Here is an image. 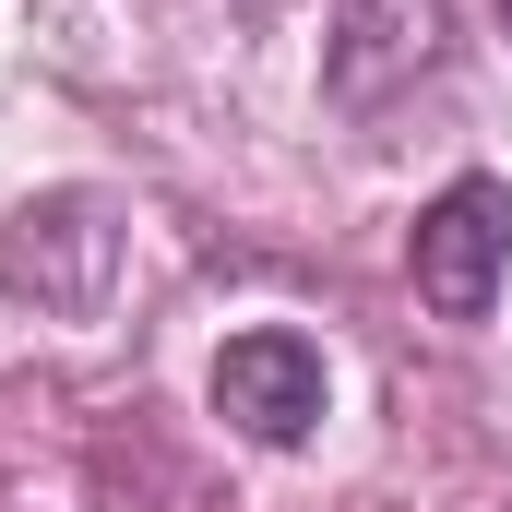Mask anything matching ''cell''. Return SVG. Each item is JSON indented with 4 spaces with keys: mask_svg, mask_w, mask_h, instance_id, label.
Segmentation results:
<instances>
[{
    "mask_svg": "<svg viewBox=\"0 0 512 512\" xmlns=\"http://www.w3.org/2000/svg\"><path fill=\"white\" fill-rule=\"evenodd\" d=\"M120 262H131V239H120V203L108 191H48V203H24L0 227V286L36 298V310H60V322L108 310Z\"/></svg>",
    "mask_w": 512,
    "mask_h": 512,
    "instance_id": "1",
    "label": "cell"
},
{
    "mask_svg": "<svg viewBox=\"0 0 512 512\" xmlns=\"http://www.w3.org/2000/svg\"><path fill=\"white\" fill-rule=\"evenodd\" d=\"M322 405H334V370H322V346L310 334H227L215 346V417L262 441V453H298L310 429H322Z\"/></svg>",
    "mask_w": 512,
    "mask_h": 512,
    "instance_id": "3",
    "label": "cell"
},
{
    "mask_svg": "<svg viewBox=\"0 0 512 512\" xmlns=\"http://www.w3.org/2000/svg\"><path fill=\"white\" fill-rule=\"evenodd\" d=\"M429 48H441V0H334V36H322V84H334L346 108H370L382 84L429 72Z\"/></svg>",
    "mask_w": 512,
    "mask_h": 512,
    "instance_id": "4",
    "label": "cell"
},
{
    "mask_svg": "<svg viewBox=\"0 0 512 512\" xmlns=\"http://www.w3.org/2000/svg\"><path fill=\"white\" fill-rule=\"evenodd\" d=\"M405 274H417V298H429L441 322H489V298H501V274H512V191L501 179H453V191L417 215Z\"/></svg>",
    "mask_w": 512,
    "mask_h": 512,
    "instance_id": "2",
    "label": "cell"
},
{
    "mask_svg": "<svg viewBox=\"0 0 512 512\" xmlns=\"http://www.w3.org/2000/svg\"><path fill=\"white\" fill-rule=\"evenodd\" d=\"M489 12H501V36H512V0H489Z\"/></svg>",
    "mask_w": 512,
    "mask_h": 512,
    "instance_id": "5",
    "label": "cell"
}]
</instances>
